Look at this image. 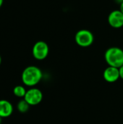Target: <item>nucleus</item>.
<instances>
[{"label":"nucleus","mask_w":123,"mask_h":124,"mask_svg":"<svg viewBox=\"0 0 123 124\" xmlns=\"http://www.w3.org/2000/svg\"><path fill=\"white\" fill-rule=\"evenodd\" d=\"M1 118L0 117V124H1Z\"/></svg>","instance_id":"nucleus-15"},{"label":"nucleus","mask_w":123,"mask_h":124,"mask_svg":"<svg viewBox=\"0 0 123 124\" xmlns=\"http://www.w3.org/2000/svg\"><path fill=\"white\" fill-rule=\"evenodd\" d=\"M26 92H27V90L22 85H17V86H14L13 89L14 95L17 97H19V98H24Z\"/></svg>","instance_id":"nucleus-9"},{"label":"nucleus","mask_w":123,"mask_h":124,"mask_svg":"<svg viewBox=\"0 0 123 124\" xmlns=\"http://www.w3.org/2000/svg\"><path fill=\"white\" fill-rule=\"evenodd\" d=\"M104 59L109 66L120 68L123 65V50L117 46L110 47L106 50Z\"/></svg>","instance_id":"nucleus-2"},{"label":"nucleus","mask_w":123,"mask_h":124,"mask_svg":"<svg viewBox=\"0 0 123 124\" xmlns=\"http://www.w3.org/2000/svg\"><path fill=\"white\" fill-rule=\"evenodd\" d=\"M119 71H120V77L123 80V65L119 68Z\"/></svg>","instance_id":"nucleus-11"},{"label":"nucleus","mask_w":123,"mask_h":124,"mask_svg":"<svg viewBox=\"0 0 123 124\" xmlns=\"http://www.w3.org/2000/svg\"><path fill=\"white\" fill-rule=\"evenodd\" d=\"M75 41L76 44L81 47H88L94 41V36L91 31L88 29H80L75 33Z\"/></svg>","instance_id":"nucleus-3"},{"label":"nucleus","mask_w":123,"mask_h":124,"mask_svg":"<svg viewBox=\"0 0 123 124\" xmlns=\"http://www.w3.org/2000/svg\"><path fill=\"white\" fill-rule=\"evenodd\" d=\"M119 9L123 13V1L120 4V9Z\"/></svg>","instance_id":"nucleus-12"},{"label":"nucleus","mask_w":123,"mask_h":124,"mask_svg":"<svg viewBox=\"0 0 123 124\" xmlns=\"http://www.w3.org/2000/svg\"><path fill=\"white\" fill-rule=\"evenodd\" d=\"M3 2H4V0H0V7L2 6V4H3Z\"/></svg>","instance_id":"nucleus-13"},{"label":"nucleus","mask_w":123,"mask_h":124,"mask_svg":"<svg viewBox=\"0 0 123 124\" xmlns=\"http://www.w3.org/2000/svg\"><path fill=\"white\" fill-rule=\"evenodd\" d=\"M30 106V105L23 99V100H21L20 101L18 102V103L17 105V109L20 113H25L28 111Z\"/></svg>","instance_id":"nucleus-10"},{"label":"nucleus","mask_w":123,"mask_h":124,"mask_svg":"<svg viewBox=\"0 0 123 124\" xmlns=\"http://www.w3.org/2000/svg\"><path fill=\"white\" fill-rule=\"evenodd\" d=\"M30 106L37 105L43 100V93L38 88H30L27 90L25 97L23 98Z\"/></svg>","instance_id":"nucleus-5"},{"label":"nucleus","mask_w":123,"mask_h":124,"mask_svg":"<svg viewBox=\"0 0 123 124\" xmlns=\"http://www.w3.org/2000/svg\"><path fill=\"white\" fill-rule=\"evenodd\" d=\"M49 52V47L47 43L43 41H38L35 43L32 49V54L33 57L38 60H43L46 59Z\"/></svg>","instance_id":"nucleus-4"},{"label":"nucleus","mask_w":123,"mask_h":124,"mask_svg":"<svg viewBox=\"0 0 123 124\" xmlns=\"http://www.w3.org/2000/svg\"><path fill=\"white\" fill-rule=\"evenodd\" d=\"M109 25L113 28H120L123 26V13L120 9L112 11L107 18Z\"/></svg>","instance_id":"nucleus-6"},{"label":"nucleus","mask_w":123,"mask_h":124,"mask_svg":"<svg viewBox=\"0 0 123 124\" xmlns=\"http://www.w3.org/2000/svg\"><path fill=\"white\" fill-rule=\"evenodd\" d=\"M103 77H104V80L109 83L116 82L120 78L119 68L112 67V66H108L104 70Z\"/></svg>","instance_id":"nucleus-7"},{"label":"nucleus","mask_w":123,"mask_h":124,"mask_svg":"<svg viewBox=\"0 0 123 124\" xmlns=\"http://www.w3.org/2000/svg\"><path fill=\"white\" fill-rule=\"evenodd\" d=\"M43 73L41 70L35 65L26 67L21 75V79L24 85L33 87L37 85L42 79Z\"/></svg>","instance_id":"nucleus-1"},{"label":"nucleus","mask_w":123,"mask_h":124,"mask_svg":"<svg viewBox=\"0 0 123 124\" xmlns=\"http://www.w3.org/2000/svg\"><path fill=\"white\" fill-rule=\"evenodd\" d=\"M1 57L0 55V65H1Z\"/></svg>","instance_id":"nucleus-14"},{"label":"nucleus","mask_w":123,"mask_h":124,"mask_svg":"<svg viewBox=\"0 0 123 124\" xmlns=\"http://www.w3.org/2000/svg\"><path fill=\"white\" fill-rule=\"evenodd\" d=\"M13 113L12 103L7 100H0V117L1 118L9 117Z\"/></svg>","instance_id":"nucleus-8"}]
</instances>
